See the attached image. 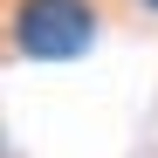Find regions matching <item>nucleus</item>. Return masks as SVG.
I'll return each instance as SVG.
<instances>
[{
  "label": "nucleus",
  "instance_id": "obj_1",
  "mask_svg": "<svg viewBox=\"0 0 158 158\" xmlns=\"http://www.w3.org/2000/svg\"><path fill=\"white\" fill-rule=\"evenodd\" d=\"M96 35V14L83 0H21V48L35 62H69Z\"/></svg>",
  "mask_w": 158,
  "mask_h": 158
},
{
  "label": "nucleus",
  "instance_id": "obj_2",
  "mask_svg": "<svg viewBox=\"0 0 158 158\" xmlns=\"http://www.w3.org/2000/svg\"><path fill=\"white\" fill-rule=\"evenodd\" d=\"M144 7H158V0H144Z\"/></svg>",
  "mask_w": 158,
  "mask_h": 158
}]
</instances>
